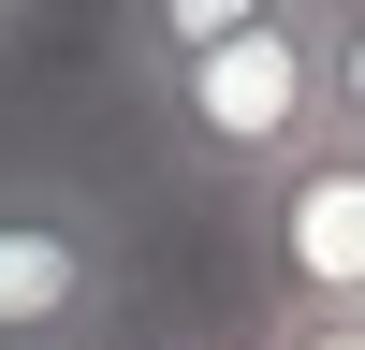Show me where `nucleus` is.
<instances>
[{"label": "nucleus", "mask_w": 365, "mask_h": 350, "mask_svg": "<svg viewBox=\"0 0 365 350\" xmlns=\"http://www.w3.org/2000/svg\"><path fill=\"white\" fill-rule=\"evenodd\" d=\"M322 88H336V132L365 146V0H322Z\"/></svg>", "instance_id": "39448f33"}, {"label": "nucleus", "mask_w": 365, "mask_h": 350, "mask_svg": "<svg viewBox=\"0 0 365 350\" xmlns=\"http://www.w3.org/2000/svg\"><path fill=\"white\" fill-rule=\"evenodd\" d=\"M146 132H161V161L190 175V190H278L307 146H336V88H322V0H292V15L234 29V44L175 58L161 88H132Z\"/></svg>", "instance_id": "f257e3e1"}, {"label": "nucleus", "mask_w": 365, "mask_h": 350, "mask_svg": "<svg viewBox=\"0 0 365 350\" xmlns=\"http://www.w3.org/2000/svg\"><path fill=\"white\" fill-rule=\"evenodd\" d=\"M132 307L117 204L73 175H0V350H103Z\"/></svg>", "instance_id": "f03ea898"}, {"label": "nucleus", "mask_w": 365, "mask_h": 350, "mask_svg": "<svg viewBox=\"0 0 365 350\" xmlns=\"http://www.w3.org/2000/svg\"><path fill=\"white\" fill-rule=\"evenodd\" d=\"M15 15H29V0H0V29H15Z\"/></svg>", "instance_id": "0eeeda50"}, {"label": "nucleus", "mask_w": 365, "mask_h": 350, "mask_svg": "<svg viewBox=\"0 0 365 350\" xmlns=\"http://www.w3.org/2000/svg\"><path fill=\"white\" fill-rule=\"evenodd\" d=\"M278 350H365V321H278Z\"/></svg>", "instance_id": "423d86ee"}, {"label": "nucleus", "mask_w": 365, "mask_h": 350, "mask_svg": "<svg viewBox=\"0 0 365 350\" xmlns=\"http://www.w3.org/2000/svg\"><path fill=\"white\" fill-rule=\"evenodd\" d=\"M249 248L278 277V321H365V146H307L278 190H249Z\"/></svg>", "instance_id": "7ed1b4c3"}, {"label": "nucleus", "mask_w": 365, "mask_h": 350, "mask_svg": "<svg viewBox=\"0 0 365 350\" xmlns=\"http://www.w3.org/2000/svg\"><path fill=\"white\" fill-rule=\"evenodd\" d=\"M263 15H292V0H117V15H103V44H117V73H132V88H161L175 58L234 44V29H263Z\"/></svg>", "instance_id": "20e7f679"}]
</instances>
